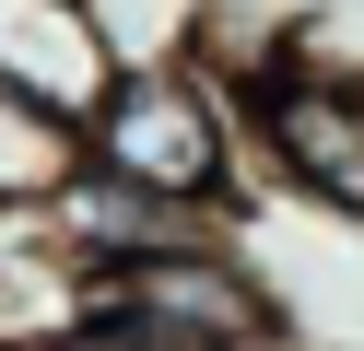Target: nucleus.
<instances>
[{"label":"nucleus","instance_id":"1","mask_svg":"<svg viewBox=\"0 0 364 351\" xmlns=\"http://www.w3.org/2000/svg\"><path fill=\"white\" fill-rule=\"evenodd\" d=\"M71 152L106 164V176H129V187H153V199H176V211H200V223H223L247 199V106L212 70V47L118 59V82L71 129Z\"/></svg>","mask_w":364,"mask_h":351},{"label":"nucleus","instance_id":"2","mask_svg":"<svg viewBox=\"0 0 364 351\" xmlns=\"http://www.w3.org/2000/svg\"><path fill=\"white\" fill-rule=\"evenodd\" d=\"M247 140H259V164L294 187L306 211H341V223H364V70H329L306 59V47H259V70H247Z\"/></svg>","mask_w":364,"mask_h":351},{"label":"nucleus","instance_id":"3","mask_svg":"<svg viewBox=\"0 0 364 351\" xmlns=\"http://www.w3.org/2000/svg\"><path fill=\"white\" fill-rule=\"evenodd\" d=\"M36 223H48V257H59L71 281H95V269H129V257H153V246H188V234H212L200 211L153 199V187L106 176V164H82V152H71V176L36 199Z\"/></svg>","mask_w":364,"mask_h":351},{"label":"nucleus","instance_id":"4","mask_svg":"<svg viewBox=\"0 0 364 351\" xmlns=\"http://www.w3.org/2000/svg\"><path fill=\"white\" fill-rule=\"evenodd\" d=\"M106 82H118V35L95 23V0H0V94L82 129Z\"/></svg>","mask_w":364,"mask_h":351},{"label":"nucleus","instance_id":"5","mask_svg":"<svg viewBox=\"0 0 364 351\" xmlns=\"http://www.w3.org/2000/svg\"><path fill=\"white\" fill-rule=\"evenodd\" d=\"M59 176H71V129H59L48 106H24V94H0V199L36 211Z\"/></svg>","mask_w":364,"mask_h":351},{"label":"nucleus","instance_id":"6","mask_svg":"<svg viewBox=\"0 0 364 351\" xmlns=\"http://www.w3.org/2000/svg\"><path fill=\"white\" fill-rule=\"evenodd\" d=\"M270 351H282V340H270Z\"/></svg>","mask_w":364,"mask_h":351}]
</instances>
